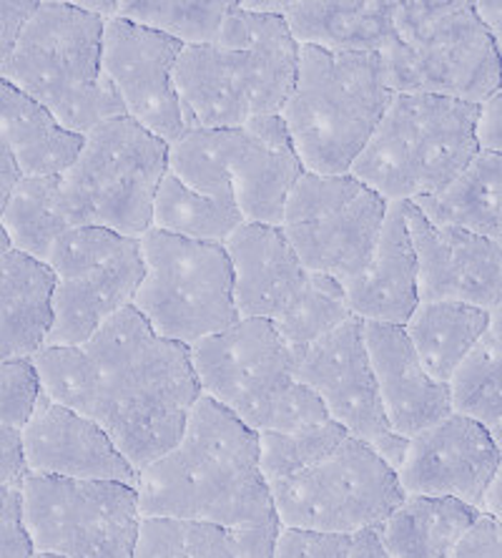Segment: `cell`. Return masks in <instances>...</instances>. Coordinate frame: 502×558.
<instances>
[{
  "label": "cell",
  "instance_id": "cell-1",
  "mask_svg": "<svg viewBox=\"0 0 502 558\" xmlns=\"http://www.w3.org/2000/svg\"><path fill=\"white\" fill-rule=\"evenodd\" d=\"M33 365L44 398L94 421L136 473L176 446L201 398L188 348L159 338L134 307L78 348L38 350Z\"/></svg>",
  "mask_w": 502,
  "mask_h": 558
},
{
  "label": "cell",
  "instance_id": "cell-2",
  "mask_svg": "<svg viewBox=\"0 0 502 558\" xmlns=\"http://www.w3.org/2000/svg\"><path fill=\"white\" fill-rule=\"evenodd\" d=\"M142 519H186L229 533L277 523L259 435L199 398L169 453L138 473Z\"/></svg>",
  "mask_w": 502,
  "mask_h": 558
},
{
  "label": "cell",
  "instance_id": "cell-3",
  "mask_svg": "<svg viewBox=\"0 0 502 558\" xmlns=\"http://www.w3.org/2000/svg\"><path fill=\"white\" fill-rule=\"evenodd\" d=\"M299 44L284 19L234 3L211 44L181 48L174 86L188 129H238L274 117L292 94Z\"/></svg>",
  "mask_w": 502,
  "mask_h": 558
},
{
  "label": "cell",
  "instance_id": "cell-4",
  "mask_svg": "<svg viewBox=\"0 0 502 558\" xmlns=\"http://www.w3.org/2000/svg\"><path fill=\"white\" fill-rule=\"evenodd\" d=\"M394 92L380 53H329L299 46L292 94L282 117L307 174H350Z\"/></svg>",
  "mask_w": 502,
  "mask_h": 558
},
{
  "label": "cell",
  "instance_id": "cell-5",
  "mask_svg": "<svg viewBox=\"0 0 502 558\" xmlns=\"http://www.w3.org/2000/svg\"><path fill=\"white\" fill-rule=\"evenodd\" d=\"M103 23L73 0H40L0 78L84 136L121 119L123 106L103 76Z\"/></svg>",
  "mask_w": 502,
  "mask_h": 558
},
{
  "label": "cell",
  "instance_id": "cell-6",
  "mask_svg": "<svg viewBox=\"0 0 502 558\" xmlns=\"http://www.w3.org/2000/svg\"><path fill=\"white\" fill-rule=\"evenodd\" d=\"M201 398L254 433H294L327 423L319 400L296 380V352L267 319H236L188 348Z\"/></svg>",
  "mask_w": 502,
  "mask_h": 558
},
{
  "label": "cell",
  "instance_id": "cell-7",
  "mask_svg": "<svg viewBox=\"0 0 502 558\" xmlns=\"http://www.w3.org/2000/svg\"><path fill=\"white\" fill-rule=\"evenodd\" d=\"M477 106L425 94H394L350 174L384 202L440 194L475 159Z\"/></svg>",
  "mask_w": 502,
  "mask_h": 558
},
{
  "label": "cell",
  "instance_id": "cell-8",
  "mask_svg": "<svg viewBox=\"0 0 502 558\" xmlns=\"http://www.w3.org/2000/svg\"><path fill=\"white\" fill-rule=\"evenodd\" d=\"M382 61L394 94L477 106L500 92V56L470 0H402Z\"/></svg>",
  "mask_w": 502,
  "mask_h": 558
},
{
  "label": "cell",
  "instance_id": "cell-9",
  "mask_svg": "<svg viewBox=\"0 0 502 558\" xmlns=\"http://www.w3.org/2000/svg\"><path fill=\"white\" fill-rule=\"evenodd\" d=\"M167 161L169 144L128 117L86 131L78 156L59 177L61 209L71 229L98 227L142 240L151 229Z\"/></svg>",
  "mask_w": 502,
  "mask_h": 558
},
{
  "label": "cell",
  "instance_id": "cell-10",
  "mask_svg": "<svg viewBox=\"0 0 502 558\" xmlns=\"http://www.w3.org/2000/svg\"><path fill=\"white\" fill-rule=\"evenodd\" d=\"M138 244L144 279L131 307L159 338L192 348L236 323L234 275L224 244L181 240L159 229H148Z\"/></svg>",
  "mask_w": 502,
  "mask_h": 558
},
{
  "label": "cell",
  "instance_id": "cell-11",
  "mask_svg": "<svg viewBox=\"0 0 502 558\" xmlns=\"http://www.w3.org/2000/svg\"><path fill=\"white\" fill-rule=\"evenodd\" d=\"M269 494L282 529L347 538L377 529L405 500L397 473L352 435L307 471L269 483Z\"/></svg>",
  "mask_w": 502,
  "mask_h": 558
},
{
  "label": "cell",
  "instance_id": "cell-12",
  "mask_svg": "<svg viewBox=\"0 0 502 558\" xmlns=\"http://www.w3.org/2000/svg\"><path fill=\"white\" fill-rule=\"evenodd\" d=\"M19 494L33 554L134 558L142 526L136 488L109 481L23 475Z\"/></svg>",
  "mask_w": 502,
  "mask_h": 558
},
{
  "label": "cell",
  "instance_id": "cell-13",
  "mask_svg": "<svg viewBox=\"0 0 502 558\" xmlns=\"http://www.w3.org/2000/svg\"><path fill=\"white\" fill-rule=\"evenodd\" d=\"M53 275L46 348H78L121 310L144 279L138 240L98 227H73L48 259Z\"/></svg>",
  "mask_w": 502,
  "mask_h": 558
},
{
  "label": "cell",
  "instance_id": "cell-14",
  "mask_svg": "<svg viewBox=\"0 0 502 558\" xmlns=\"http://www.w3.org/2000/svg\"><path fill=\"white\" fill-rule=\"evenodd\" d=\"M387 207L390 202L352 174L304 171L279 227L307 272L327 275L344 287L372 259Z\"/></svg>",
  "mask_w": 502,
  "mask_h": 558
},
{
  "label": "cell",
  "instance_id": "cell-15",
  "mask_svg": "<svg viewBox=\"0 0 502 558\" xmlns=\"http://www.w3.org/2000/svg\"><path fill=\"white\" fill-rule=\"evenodd\" d=\"M296 380L322 403L327 417L340 428L375 448V453L397 473L407 440L387 425L369 363L362 319L350 317L322 340L296 357Z\"/></svg>",
  "mask_w": 502,
  "mask_h": 558
},
{
  "label": "cell",
  "instance_id": "cell-16",
  "mask_svg": "<svg viewBox=\"0 0 502 558\" xmlns=\"http://www.w3.org/2000/svg\"><path fill=\"white\" fill-rule=\"evenodd\" d=\"M181 44L136 23L111 19L103 23L101 65L123 113L161 142L174 144L186 134L174 71Z\"/></svg>",
  "mask_w": 502,
  "mask_h": 558
},
{
  "label": "cell",
  "instance_id": "cell-17",
  "mask_svg": "<svg viewBox=\"0 0 502 558\" xmlns=\"http://www.w3.org/2000/svg\"><path fill=\"white\" fill-rule=\"evenodd\" d=\"M502 463L492 435L457 410L407 440L397 481L405 496L455 498L482 513V498Z\"/></svg>",
  "mask_w": 502,
  "mask_h": 558
},
{
  "label": "cell",
  "instance_id": "cell-18",
  "mask_svg": "<svg viewBox=\"0 0 502 558\" xmlns=\"http://www.w3.org/2000/svg\"><path fill=\"white\" fill-rule=\"evenodd\" d=\"M405 221L417 259L419 302H457L492 310L502 302V250L463 229H444L405 204Z\"/></svg>",
  "mask_w": 502,
  "mask_h": 558
},
{
  "label": "cell",
  "instance_id": "cell-19",
  "mask_svg": "<svg viewBox=\"0 0 502 558\" xmlns=\"http://www.w3.org/2000/svg\"><path fill=\"white\" fill-rule=\"evenodd\" d=\"M234 204L244 225L279 227L304 169L279 113L221 129Z\"/></svg>",
  "mask_w": 502,
  "mask_h": 558
},
{
  "label": "cell",
  "instance_id": "cell-20",
  "mask_svg": "<svg viewBox=\"0 0 502 558\" xmlns=\"http://www.w3.org/2000/svg\"><path fill=\"white\" fill-rule=\"evenodd\" d=\"M26 475L65 481H109L136 488L138 473L94 421L48 398L21 433Z\"/></svg>",
  "mask_w": 502,
  "mask_h": 558
},
{
  "label": "cell",
  "instance_id": "cell-21",
  "mask_svg": "<svg viewBox=\"0 0 502 558\" xmlns=\"http://www.w3.org/2000/svg\"><path fill=\"white\" fill-rule=\"evenodd\" d=\"M224 250L232 262L238 319L282 323L309 290L311 272L304 269L282 227L242 225Z\"/></svg>",
  "mask_w": 502,
  "mask_h": 558
},
{
  "label": "cell",
  "instance_id": "cell-22",
  "mask_svg": "<svg viewBox=\"0 0 502 558\" xmlns=\"http://www.w3.org/2000/svg\"><path fill=\"white\" fill-rule=\"evenodd\" d=\"M362 338L387 425L394 435L409 440L452 413L450 385L438 383L425 371L402 327L362 323Z\"/></svg>",
  "mask_w": 502,
  "mask_h": 558
},
{
  "label": "cell",
  "instance_id": "cell-23",
  "mask_svg": "<svg viewBox=\"0 0 502 558\" xmlns=\"http://www.w3.org/2000/svg\"><path fill=\"white\" fill-rule=\"evenodd\" d=\"M344 298L352 317L362 323H405L419 305L417 259L405 221V202H392L369 265L344 284Z\"/></svg>",
  "mask_w": 502,
  "mask_h": 558
},
{
  "label": "cell",
  "instance_id": "cell-24",
  "mask_svg": "<svg viewBox=\"0 0 502 558\" xmlns=\"http://www.w3.org/2000/svg\"><path fill=\"white\" fill-rule=\"evenodd\" d=\"M397 0H290L284 23L299 46L329 53H384Z\"/></svg>",
  "mask_w": 502,
  "mask_h": 558
},
{
  "label": "cell",
  "instance_id": "cell-25",
  "mask_svg": "<svg viewBox=\"0 0 502 558\" xmlns=\"http://www.w3.org/2000/svg\"><path fill=\"white\" fill-rule=\"evenodd\" d=\"M84 144L44 106L0 78V151L11 156L21 179L61 177Z\"/></svg>",
  "mask_w": 502,
  "mask_h": 558
},
{
  "label": "cell",
  "instance_id": "cell-26",
  "mask_svg": "<svg viewBox=\"0 0 502 558\" xmlns=\"http://www.w3.org/2000/svg\"><path fill=\"white\" fill-rule=\"evenodd\" d=\"M51 269L21 252L0 254V363L33 357L51 330Z\"/></svg>",
  "mask_w": 502,
  "mask_h": 558
},
{
  "label": "cell",
  "instance_id": "cell-27",
  "mask_svg": "<svg viewBox=\"0 0 502 558\" xmlns=\"http://www.w3.org/2000/svg\"><path fill=\"white\" fill-rule=\"evenodd\" d=\"M480 515L455 498L405 496L375 531L390 558H452Z\"/></svg>",
  "mask_w": 502,
  "mask_h": 558
},
{
  "label": "cell",
  "instance_id": "cell-28",
  "mask_svg": "<svg viewBox=\"0 0 502 558\" xmlns=\"http://www.w3.org/2000/svg\"><path fill=\"white\" fill-rule=\"evenodd\" d=\"M407 204L434 227L463 229L498 242L502 229V159L477 151L440 194Z\"/></svg>",
  "mask_w": 502,
  "mask_h": 558
},
{
  "label": "cell",
  "instance_id": "cell-29",
  "mask_svg": "<svg viewBox=\"0 0 502 558\" xmlns=\"http://www.w3.org/2000/svg\"><path fill=\"white\" fill-rule=\"evenodd\" d=\"M488 325V310L457 302H419L402 330L425 371L438 383L450 385Z\"/></svg>",
  "mask_w": 502,
  "mask_h": 558
},
{
  "label": "cell",
  "instance_id": "cell-30",
  "mask_svg": "<svg viewBox=\"0 0 502 558\" xmlns=\"http://www.w3.org/2000/svg\"><path fill=\"white\" fill-rule=\"evenodd\" d=\"M0 227L13 252L46 267L59 242L71 232L61 209L59 177L21 179L0 215Z\"/></svg>",
  "mask_w": 502,
  "mask_h": 558
},
{
  "label": "cell",
  "instance_id": "cell-31",
  "mask_svg": "<svg viewBox=\"0 0 502 558\" xmlns=\"http://www.w3.org/2000/svg\"><path fill=\"white\" fill-rule=\"evenodd\" d=\"M452 410L473 417L502 450V302L490 325L450 383Z\"/></svg>",
  "mask_w": 502,
  "mask_h": 558
},
{
  "label": "cell",
  "instance_id": "cell-32",
  "mask_svg": "<svg viewBox=\"0 0 502 558\" xmlns=\"http://www.w3.org/2000/svg\"><path fill=\"white\" fill-rule=\"evenodd\" d=\"M244 221L236 207L199 196L169 174H163L154 196L151 229L181 236V240L224 244Z\"/></svg>",
  "mask_w": 502,
  "mask_h": 558
},
{
  "label": "cell",
  "instance_id": "cell-33",
  "mask_svg": "<svg viewBox=\"0 0 502 558\" xmlns=\"http://www.w3.org/2000/svg\"><path fill=\"white\" fill-rule=\"evenodd\" d=\"M232 0H119L117 19L151 28L181 46H204L217 38Z\"/></svg>",
  "mask_w": 502,
  "mask_h": 558
},
{
  "label": "cell",
  "instance_id": "cell-34",
  "mask_svg": "<svg viewBox=\"0 0 502 558\" xmlns=\"http://www.w3.org/2000/svg\"><path fill=\"white\" fill-rule=\"evenodd\" d=\"M167 171L188 192L236 207L224 161L221 129H186L184 136L169 144Z\"/></svg>",
  "mask_w": 502,
  "mask_h": 558
},
{
  "label": "cell",
  "instance_id": "cell-35",
  "mask_svg": "<svg viewBox=\"0 0 502 558\" xmlns=\"http://www.w3.org/2000/svg\"><path fill=\"white\" fill-rule=\"evenodd\" d=\"M134 558H236L229 531L186 519H142Z\"/></svg>",
  "mask_w": 502,
  "mask_h": 558
},
{
  "label": "cell",
  "instance_id": "cell-36",
  "mask_svg": "<svg viewBox=\"0 0 502 558\" xmlns=\"http://www.w3.org/2000/svg\"><path fill=\"white\" fill-rule=\"evenodd\" d=\"M352 317L344 287L327 275L311 272V284L296 307L282 323H277V332L290 348L302 355L309 344L322 340L325 335L336 330Z\"/></svg>",
  "mask_w": 502,
  "mask_h": 558
},
{
  "label": "cell",
  "instance_id": "cell-37",
  "mask_svg": "<svg viewBox=\"0 0 502 558\" xmlns=\"http://www.w3.org/2000/svg\"><path fill=\"white\" fill-rule=\"evenodd\" d=\"M347 438L340 425L327 421L294 433H259V465L267 483L290 478L325 456Z\"/></svg>",
  "mask_w": 502,
  "mask_h": 558
},
{
  "label": "cell",
  "instance_id": "cell-38",
  "mask_svg": "<svg viewBox=\"0 0 502 558\" xmlns=\"http://www.w3.org/2000/svg\"><path fill=\"white\" fill-rule=\"evenodd\" d=\"M44 398L33 357L0 363V428L23 433Z\"/></svg>",
  "mask_w": 502,
  "mask_h": 558
},
{
  "label": "cell",
  "instance_id": "cell-39",
  "mask_svg": "<svg viewBox=\"0 0 502 558\" xmlns=\"http://www.w3.org/2000/svg\"><path fill=\"white\" fill-rule=\"evenodd\" d=\"M347 536H327V533L282 529L271 558H347Z\"/></svg>",
  "mask_w": 502,
  "mask_h": 558
},
{
  "label": "cell",
  "instance_id": "cell-40",
  "mask_svg": "<svg viewBox=\"0 0 502 558\" xmlns=\"http://www.w3.org/2000/svg\"><path fill=\"white\" fill-rule=\"evenodd\" d=\"M0 558H33L19 488H0Z\"/></svg>",
  "mask_w": 502,
  "mask_h": 558
},
{
  "label": "cell",
  "instance_id": "cell-41",
  "mask_svg": "<svg viewBox=\"0 0 502 558\" xmlns=\"http://www.w3.org/2000/svg\"><path fill=\"white\" fill-rule=\"evenodd\" d=\"M40 0H0V73L11 61L19 38Z\"/></svg>",
  "mask_w": 502,
  "mask_h": 558
},
{
  "label": "cell",
  "instance_id": "cell-42",
  "mask_svg": "<svg viewBox=\"0 0 502 558\" xmlns=\"http://www.w3.org/2000/svg\"><path fill=\"white\" fill-rule=\"evenodd\" d=\"M475 144L480 154H492L502 159V92L477 104Z\"/></svg>",
  "mask_w": 502,
  "mask_h": 558
},
{
  "label": "cell",
  "instance_id": "cell-43",
  "mask_svg": "<svg viewBox=\"0 0 502 558\" xmlns=\"http://www.w3.org/2000/svg\"><path fill=\"white\" fill-rule=\"evenodd\" d=\"M452 558H502V523L482 513Z\"/></svg>",
  "mask_w": 502,
  "mask_h": 558
},
{
  "label": "cell",
  "instance_id": "cell-44",
  "mask_svg": "<svg viewBox=\"0 0 502 558\" xmlns=\"http://www.w3.org/2000/svg\"><path fill=\"white\" fill-rule=\"evenodd\" d=\"M279 531H282V523H269V526H254L244 531L229 533L234 541L236 558H271L279 538Z\"/></svg>",
  "mask_w": 502,
  "mask_h": 558
},
{
  "label": "cell",
  "instance_id": "cell-45",
  "mask_svg": "<svg viewBox=\"0 0 502 558\" xmlns=\"http://www.w3.org/2000/svg\"><path fill=\"white\" fill-rule=\"evenodd\" d=\"M26 468H23L21 435L0 428V488H19Z\"/></svg>",
  "mask_w": 502,
  "mask_h": 558
},
{
  "label": "cell",
  "instance_id": "cell-46",
  "mask_svg": "<svg viewBox=\"0 0 502 558\" xmlns=\"http://www.w3.org/2000/svg\"><path fill=\"white\" fill-rule=\"evenodd\" d=\"M473 5L477 19H480L485 31H488L492 46H495V51L502 59V0H477Z\"/></svg>",
  "mask_w": 502,
  "mask_h": 558
},
{
  "label": "cell",
  "instance_id": "cell-47",
  "mask_svg": "<svg viewBox=\"0 0 502 558\" xmlns=\"http://www.w3.org/2000/svg\"><path fill=\"white\" fill-rule=\"evenodd\" d=\"M347 558H390L380 544V536H377L375 529L359 531L350 538V551Z\"/></svg>",
  "mask_w": 502,
  "mask_h": 558
},
{
  "label": "cell",
  "instance_id": "cell-48",
  "mask_svg": "<svg viewBox=\"0 0 502 558\" xmlns=\"http://www.w3.org/2000/svg\"><path fill=\"white\" fill-rule=\"evenodd\" d=\"M19 182H21V174L19 169H15L13 159L5 151H0V215H3L5 204L11 199L13 189Z\"/></svg>",
  "mask_w": 502,
  "mask_h": 558
},
{
  "label": "cell",
  "instance_id": "cell-49",
  "mask_svg": "<svg viewBox=\"0 0 502 558\" xmlns=\"http://www.w3.org/2000/svg\"><path fill=\"white\" fill-rule=\"evenodd\" d=\"M482 513L502 523V463L498 468L495 478H492L488 494L482 498Z\"/></svg>",
  "mask_w": 502,
  "mask_h": 558
},
{
  "label": "cell",
  "instance_id": "cell-50",
  "mask_svg": "<svg viewBox=\"0 0 502 558\" xmlns=\"http://www.w3.org/2000/svg\"><path fill=\"white\" fill-rule=\"evenodd\" d=\"M81 11H86L90 15H98L101 21H111L117 19V8L119 0H73Z\"/></svg>",
  "mask_w": 502,
  "mask_h": 558
},
{
  "label": "cell",
  "instance_id": "cell-51",
  "mask_svg": "<svg viewBox=\"0 0 502 558\" xmlns=\"http://www.w3.org/2000/svg\"><path fill=\"white\" fill-rule=\"evenodd\" d=\"M238 5L249 13L279 15V19H284L286 8H290V0H246V3H238Z\"/></svg>",
  "mask_w": 502,
  "mask_h": 558
},
{
  "label": "cell",
  "instance_id": "cell-52",
  "mask_svg": "<svg viewBox=\"0 0 502 558\" xmlns=\"http://www.w3.org/2000/svg\"><path fill=\"white\" fill-rule=\"evenodd\" d=\"M5 252H11V242H8L3 227H0V254H5Z\"/></svg>",
  "mask_w": 502,
  "mask_h": 558
},
{
  "label": "cell",
  "instance_id": "cell-53",
  "mask_svg": "<svg viewBox=\"0 0 502 558\" xmlns=\"http://www.w3.org/2000/svg\"><path fill=\"white\" fill-rule=\"evenodd\" d=\"M33 558H59V556H48V554H33Z\"/></svg>",
  "mask_w": 502,
  "mask_h": 558
},
{
  "label": "cell",
  "instance_id": "cell-54",
  "mask_svg": "<svg viewBox=\"0 0 502 558\" xmlns=\"http://www.w3.org/2000/svg\"><path fill=\"white\" fill-rule=\"evenodd\" d=\"M500 71H502V59H500ZM500 92H502V73H500Z\"/></svg>",
  "mask_w": 502,
  "mask_h": 558
},
{
  "label": "cell",
  "instance_id": "cell-55",
  "mask_svg": "<svg viewBox=\"0 0 502 558\" xmlns=\"http://www.w3.org/2000/svg\"><path fill=\"white\" fill-rule=\"evenodd\" d=\"M498 244H500V250H502V229H500V236H498Z\"/></svg>",
  "mask_w": 502,
  "mask_h": 558
}]
</instances>
